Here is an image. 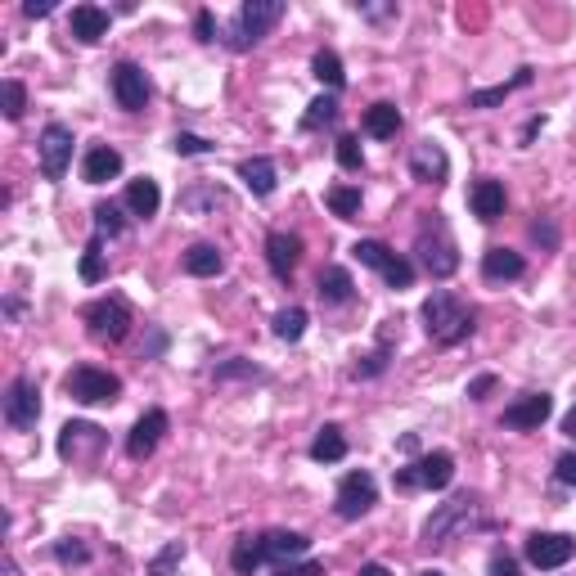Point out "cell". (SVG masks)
Listing matches in <instances>:
<instances>
[{"label":"cell","instance_id":"1","mask_svg":"<svg viewBox=\"0 0 576 576\" xmlns=\"http://www.w3.org/2000/svg\"><path fill=\"white\" fill-rule=\"evenodd\" d=\"M423 329H428V338L437 342V347H455V342H464L468 333L477 329V311L459 302L455 293L437 288V293L423 302Z\"/></svg>","mask_w":576,"mask_h":576},{"label":"cell","instance_id":"2","mask_svg":"<svg viewBox=\"0 0 576 576\" xmlns=\"http://www.w3.org/2000/svg\"><path fill=\"white\" fill-rule=\"evenodd\" d=\"M414 252H419V266L428 270L432 279H450L459 270V248L450 225L441 221L437 212H428L419 221V234H414Z\"/></svg>","mask_w":576,"mask_h":576},{"label":"cell","instance_id":"3","mask_svg":"<svg viewBox=\"0 0 576 576\" xmlns=\"http://www.w3.org/2000/svg\"><path fill=\"white\" fill-rule=\"evenodd\" d=\"M81 324H86V333L95 342H122L126 333H131L135 315H131V302L117 293L108 297H95V302L81 306Z\"/></svg>","mask_w":576,"mask_h":576},{"label":"cell","instance_id":"4","mask_svg":"<svg viewBox=\"0 0 576 576\" xmlns=\"http://www.w3.org/2000/svg\"><path fill=\"white\" fill-rule=\"evenodd\" d=\"M279 18H284V0H248V5H239V14H234L225 45H230V50H252L261 36H270V27H275Z\"/></svg>","mask_w":576,"mask_h":576},{"label":"cell","instance_id":"5","mask_svg":"<svg viewBox=\"0 0 576 576\" xmlns=\"http://www.w3.org/2000/svg\"><path fill=\"white\" fill-rule=\"evenodd\" d=\"M477 509H482V500L477 495H455V500H446L437 513H432L428 522H423V531H419V540L428 549H441V545H450V536H459L464 527H473V518H477Z\"/></svg>","mask_w":576,"mask_h":576},{"label":"cell","instance_id":"6","mask_svg":"<svg viewBox=\"0 0 576 576\" xmlns=\"http://www.w3.org/2000/svg\"><path fill=\"white\" fill-rule=\"evenodd\" d=\"M450 482H455V455L450 450H432V455L396 468V491H446Z\"/></svg>","mask_w":576,"mask_h":576},{"label":"cell","instance_id":"7","mask_svg":"<svg viewBox=\"0 0 576 576\" xmlns=\"http://www.w3.org/2000/svg\"><path fill=\"white\" fill-rule=\"evenodd\" d=\"M63 387H68V396L81 405H113L117 396H122V378L99 369V365H77L68 378H63Z\"/></svg>","mask_w":576,"mask_h":576},{"label":"cell","instance_id":"8","mask_svg":"<svg viewBox=\"0 0 576 576\" xmlns=\"http://www.w3.org/2000/svg\"><path fill=\"white\" fill-rule=\"evenodd\" d=\"M374 504H378V482H374V473L356 468V473H347V477L338 482V495H333V513H338L342 522L365 518Z\"/></svg>","mask_w":576,"mask_h":576},{"label":"cell","instance_id":"9","mask_svg":"<svg viewBox=\"0 0 576 576\" xmlns=\"http://www.w3.org/2000/svg\"><path fill=\"white\" fill-rule=\"evenodd\" d=\"M108 86H113L117 108H126V113H144V108H149V99H153L149 77H144V68H140V63H131V59L113 63V72H108Z\"/></svg>","mask_w":576,"mask_h":576},{"label":"cell","instance_id":"10","mask_svg":"<svg viewBox=\"0 0 576 576\" xmlns=\"http://www.w3.org/2000/svg\"><path fill=\"white\" fill-rule=\"evenodd\" d=\"M36 419H41V387H36L32 374H18L5 387V423L18 432H32Z\"/></svg>","mask_w":576,"mask_h":576},{"label":"cell","instance_id":"11","mask_svg":"<svg viewBox=\"0 0 576 576\" xmlns=\"http://www.w3.org/2000/svg\"><path fill=\"white\" fill-rule=\"evenodd\" d=\"M522 554L540 572H558V567H567L576 558V536H567V531H536V536H527Z\"/></svg>","mask_w":576,"mask_h":576},{"label":"cell","instance_id":"12","mask_svg":"<svg viewBox=\"0 0 576 576\" xmlns=\"http://www.w3.org/2000/svg\"><path fill=\"white\" fill-rule=\"evenodd\" d=\"M104 428L99 423H86V419H72L63 423L59 432V459H68V464H86V459H95L99 450H104Z\"/></svg>","mask_w":576,"mask_h":576},{"label":"cell","instance_id":"13","mask_svg":"<svg viewBox=\"0 0 576 576\" xmlns=\"http://www.w3.org/2000/svg\"><path fill=\"white\" fill-rule=\"evenodd\" d=\"M72 131L63 122H50L41 131V140H36V153H41V176L45 180H63V171H68L72 162Z\"/></svg>","mask_w":576,"mask_h":576},{"label":"cell","instance_id":"14","mask_svg":"<svg viewBox=\"0 0 576 576\" xmlns=\"http://www.w3.org/2000/svg\"><path fill=\"white\" fill-rule=\"evenodd\" d=\"M549 414H554V396H549V392H522L513 405H504L500 423H504V428L531 432V428H540Z\"/></svg>","mask_w":576,"mask_h":576},{"label":"cell","instance_id":"15","mask_svg":"<svg viewBox=\"0 0 576 576\" xmlns=\"http://www.w3.org/2000/svg\"><path fill=\"white\" fill-rule=\"evenodd\" d=\"M410 176L419 180V185H446V176H450L446 149H441L437 140H419L410 149Z\"/></svg>","mask_w":576,"mask_h":576},{"label":"cell","instance_id":"16","mask_svg":"<svg viewBox=\"0 0 576 576\" xmlns=\"http://www.w3.org/2000/svg\"><path fill=\"white\" fill-rule=\"evenodd\" d=\"M171 428V419H167V410H144L140 419H135V428L126 432V455L131 459H149L153 450H158V441H162V432Z\"/></svg>","mask_w":576,"mask_h":576},{"label":"cell","instance_id":"17","mask_svg":"<svg viewBox=\"0 0 576 576\" xmlns=\"http://www.w3.org/2000/svg\"><path fill=\"white\" fill-rule=\"evenodd\" d=\"M306 549H311V536H302V531H284V527L261 531V554H266V563H275V567L297 563Z\"/></svg>","mask_w":576,"mask_h":576},{"label":"cell","instance_id":"18","mask_svg":"<svg viewBox=\"0 0 576 576\" xmlns=\"http://www.w3.org/2000/svg\"><path fill=\"white\" fill-rule=\"evenodd\" d=\"M504 203H509V194H504V180H495V176L473 180V189H468V207H473V216H477V221H486V225L500 221Z\"/></svg>","mask_w":576,"mask_h":576},{"label":"cell","instance_id":"19","mask_svg":"<svg viewBox=\"0 0 576 576\" xmlns=\"http://www.w3.org/2000/svg\"><path fill=\"white\" fill-rule=\"evenodd\" d=\"M266 261L275 270V279H293L297 261H302V239L288 230H270L266 234Z\"/></svg>","mask_w":576,"mask_h":576},{"label":"cell","instance_id":"20","mask_svg":"<svg viewBox=\"0 0 576 576\" xmlns=\"http://www.w3.org/2000/svg\"><path fill=\"white\" fill-rule=\"evenodd\" d=\"M522 275H527L522 252H513V248H486L482 252V279H491V284H509V279H522Z\"/></svg>","mask_w":576,"mask_h":576},{"label":"cell","instance_id":"21","mask_svg":"<svg viewBox=\"0 0 576 576\" xmlns=\"http://www.w3.org/2000/svg\"><path fill=\"white\" fill-rule=\"evenodd\" d=\"M117 176H122V153L113 144H95L86 153V162H81V180L86 185H104V180H117Z\"/></svg>","mask_w":576,"mask_h":576},{"label":"cell","instance_id":"22","mask_svg":"<svg viewBox=\"0 0 576 576\" xmlns=\"http://www.w3.org/2000/svg\"><path fill=\"white\" fill-rule=\"evenodd\" d=\"M212 207H230V194L221 185H212V180H198V185H189L180 194V212L185 216H207Z\"/></svg>","mask_w":576,"mask_h":576},{"label":"cell","instance_id":"23","mask_svg":"<svg viewBox=\"0 0 576 576\" xmlns=\"http://www.w3.org/2000/svg\"><path fill=\"white\" fill-rule=\"evenodd\" d=\"M108 23H113V14L99 5H72V36H77L81 45H95L99 36H108Z\"/></svg>","mask_w":576,"mask_h":576},{"label":"cell","instance_id":"24","mask_svg":"<svg viewBox=\"0 0 576 576\" xmlns=\"http://www.w3.org/2000/svg\"><path fill=\"white\" fill-rule=\"evenodd\" d=\"M239 180H243V185H248L257 198H270V194H275V185H279V167L257 153V158H243V162H239Z\"/></svg>","mask_w":576,"mask_h":576},{"label":"cell","instance_id":"25","mask_svg":"<svg viewBox=\"0 0 576 576\" xmlns=\"http://www.w3.org/2000/svg\"><path fill=\"white\" fill-rule=\"evenodd\" d=\"M531 77H536V72H531V68H518L509 81H500V86L468 90V108H495V104H504V99H509L513 90H527V86H531Z\"/></svg>","mask_w":576,"mask_h":576},{"label":"cell","instance_id":"26","mask_svg":"<svg viewBox=\"0 0 576 576\" xmlns=\"http://www.w3.org/2000/svg\"><path fill=\"white\" fill-rule=\"evenodd\" d=\"M315 293H320L324 306H342L351 302V293H356V284H351L347 266H324L320 279H315Z\"/></svg>","mask_w":576,"mask_h":576},{"label":"cell","instance_id":"27","mask_svg":"<svg viewBox=\"0 0 576 576\" xmlns=\"http://www.w3.org/2000/svg\"><path fill=\"white\" fill-rule=\"evenodd\" d=\"M126 207H131V216H140V221L158 216V207H162V189H158V180H149V176L131 180V185H126Z\"/></svg>","mask_w":576,"mask_h":576},{"label":"cell","instance_id":"28","mask_svg":"<svg viewBox=\"0 0 576 576\" xmlns=\"http://www.w3.org/2000/svg\"><path fill=\"white\" fill-rule=\"evenodd\" d=\"M180 266H185V275H194V279H212L225 270V257L216 243H194V248H185V261H180Z\"/></svg>","mask_w":576,"mask_h":576},{"label":"cell","instance_id":"29","mask_svg":"<svg viewBox=\"0 0 576 576\" xmlns=\"http://www.w3.org/2000/svg\"><path fill=\"white\" fill-rule=\"evenodd\" d=\"M396 131H401V108L396 104H369L365 108V135H374V140H396Z\"/></svg>","mask_w":576,"mask_h":576},{"label":"cell","instance_id":"30","mask_svg":"<svg viewBox=\"0 0 576 576\" xmlns=\"http://www.w3.org/2000/svg\"><path fill=\"white\" fill-rule=\"evenodd\" d=\"M311 459H315V464H338V459H347V437H342L338 423H324V428L315 432Z\"/></svg>","mask_w":576,"mask_h":576},{"label":"cell","instance_id":"31","mask_svg":"<svg viewBox=\"0 0 576 576\" xmlns=\"http://www.w3.org/2000/svg\"><path fill=\"white\" fill-rule=\"evenodd\" d=\"M261 563H266V554H261V536H239L230 549V567L239 576H257Z\"/></svg>","mask_w":576,"mask_h":576},{"label":"cell","instance_id":"32","mask_svg":"<svg viewBox=\"0 0 576 576\" xmlns=\"http://www.w3.org/2000/svg\"><path fill=\"white\" fill-rule=\"evenodd\" d=\"M311 72L320 77V86H329V95H338V90L347 86V72H342V59H338L333 50H315Z\"/></svg>","mask_w":576,"mask_h":576},{"label":"cell","instance_id":"33","mask_svg":"<svg viewBox=\"0 0 576 576\" xmlns=\"http://www.w3.org/2000/svg\"><path fill=\"white\" fill-rule=\"evenodd\" d=\"M324 203H329V212L338 216V221H356L360 216V189L356 185H333L329 194H324Z\"/></svg>","mask_w":576,"mask_h":576},{"label":"cell","instance_id":"34","mask_svg":"<svg viewBox=\"0 0 576 576\" xmlns=\"http://www.w3.org/2000/svg\"><path fill=\"white\" fill-rule=\"evenodd\" d=\"M333 122H338V95H320L306 104L302 131H320V126H333Z\"/></svg>","mask_w":576,"mask_h":576},{"label":"cell","instance_id":"35","mask_svg":"<svg viewBox=\"0 0 576 576\" xmlns=\"http://www.w3.org/2000/svg\"><path fill=\"white\" fill-rule=\"evenodd\" d=\"M351 252H356V261H360V266L378 270V275H383V270L392 266L396 257H401V252H392V248H387V243H378V239H360Z\"/></svg>","mask_w":576,"mask_h":576},{"label":"cell","instance_id":"36","mask_svg":"<svg viewBox=\"0 0 576 576\" xmlns=\"http://www.w3.org/2000/svg\"><path fill=\"white\" fill-rule=\"evenodd\" d=\"M180 563H185V540H167V545L149 558V576H176Z\"/></svg>","mask_w":576,"mask_h":576},{"label":"cell","instance_id":"37","mask_svg":"<svg viewBox=\"0 0 576 576\" xmlns=\"http://www.w3.org/2000/svg\"><path fill=\"white\" fill-rule=\"evenodd\" d=\"M95 239H117V234L126 230V221H122V207L117 203H95Z\"/></svg>","mask_w":576,"mask_h":576},{"label":"cell","instance_id":"38","mask_svg":"<svg viewBox=\"0 0 576 576\" xmlns=\"http://www.w3.org/2000/svg\"><path fill=\"white\" fill-rule=\"evenodd\" d=\"M306 333V311L302 306H284V311L275 315V338L279 342H297Z\"/></svg>","mask_w":576,"mask_h":576},{"label":"cell","instance_id":"39","mask_svg":"<svg viewBox=\"0 0 576 576\" xmlns=\"http://www.w3.org/2000/svg\"><path fill=\"white\" fill-rule=\"evenodd\" d=\"M81 279H86V284L104 279V239H95V234H90L86 252H81Z\"/></svg>","mask_w":576,"mask_h":576},{"label":"cell","instance_id":"40","mask_svg":"<svg viewBox=\"0 0 576 576\" xmlns=\"http://www.w3.org/2000/svg\"><path fill=\"white\" fill-rule=\"evenodd\" d=\"M212 378H216V383H230V378H243V383H252V378H266V374H261L252 360H239V356H234V360H225V365H216Z\"/></svg>","mask_w":576,"mask_h":576},{"label":"cell","instance_id":"41","mask_svg":"<svg viewBox=\"0 0 576 576\" xmlns=\"http://www.w3.org/2000/svg\"><path fill=\"white\" fill-rule=\"evenodd\" d=\"M0 95H5V117H9V122H18V117H23V108H27V90H23V81H18V77H5Z\"/></svg>","mask_w":576,"mask_h":576},{"label":"cell","instance_id":"42","mask_svg":"<svg viewBox=\"0 0 576 576\" xmlns=\"http://www.w3.org/2000/svg\"><path fill=\"white\" fill-rule=\"evenodd\" d=\"M54 558H59L63 567H72V563H90V549H86V540H77V536H63L59 545H54Z\"/></svg>","mask_w":576,"mask_h":576},{"label":"cell","instance_id":"43","mask_svg":"<svg viewBox=\"0 0 576 576\" xmlns=\"http://www.w3.org/2000/svg\"><path fill=\"white\" fill-rule=\"evenodd\" d=\"M338 162H342V171H360L365 167V153H360V140L356 135H338Z\"/></svg>","mask_w":576,"mask_h":576},{"label":"cell","instance_id":"44","mask_svg":"<svg viewBox=\"0 0 576 576\" xmlns=\"http://www.w3.org/2000/svg\"><path fill=\"white\" fill-rule=\"evenodd\" d=\"M383 369H387V333H383V342H378V351H369V356L360 360L351 374H356V378H378Z\"/></svg>","mask_w":576,"mask_h":576},{"label":"cell","instance_id":"45","mask_svg":"<svg viewBox=\"0 0 576 576\" xmlns=\"http://www.w3.org/2000/svg\"><path fill=\"white\" fill-rule=\"evenodd\" d=\"M171 149L185 153V158H198V153H212V140H203V135H194V131H176Z\"/></svg>","mask_w":576,"mask_h":576},{"label":"cell","instance_id":"46","mask_svg":"<svg viewBox=\"0 0 576 576\" xmlns=\"http://www.w3.org/2000/svg\"><path fill=\"white\" fill-rule=\"evenodd\" d=\"M383 279H387V288H410V284H414V266H410L405 257H396L392 266L383 270Z\"/></svg>","mask_w":576,"mask_h":576},{"label":"cell","instance_id":"47","mask_svg":"<svg viewBox=\"0 0 576 576\" xmlns=\"http://www.w3.org/2000/svg\"><path fill=\"white\" fill-rule=\"evenodd\" d=\"M531 239L545 243V248H558V225L549 216H540V221H531Z\"/></svg>","mask_w":576,"mask_h":576},{"label":"cell","instance_id":"48","mask_svg":"<svg viewBox=\"0 0 576 576\" xmlns=\"http://www.w3.org/2000/svg\"><path fill=\"white\" fill-rule=\"evenodd\" d=\"M194 32H198V41H203V45L216 41V14H212V9H198V14H194Z\"/></svg>","mask_w":576,"mask_h":576},{"label":"cell","instance_id":"49","mask_svg":"<svg viewBox=\"0 0 576 576\" xmlns=\"http://www.w3.org/2000/svg\"><path fill=\"white\" fill-rule=\"evenodd\" d=\"M491 576H522L518 558L504 554V549H495V554H491Z\"/></svg>","mask_w":576,"mask_h":576},{"label":"cell","instance_id":"50","mask_svg":"<svg viewBox=\"0 0 576 576\" xmlns=\"http://www.w3.org/2000/svg\"><path fill=\"white\" fill-rule=\"evenodd\" d=\"M554 477H558L563 486H576V450H563V455H558Z\"/></svg>","mask_w":576,"mask_h":576},{"label":"cell","instance_id":"51","mask_svg":"<svg viewBox=\"0 0 576 576\" xmlns=\"http://www.w3.org/2000/svg\"><path fill=\"white\" fill-rule=\"evenodd\" d=\"M270 576H324V563H311V558H306V563H284Z\"/></svg>","mask_w":576,"mask_h":576},{"label":"cell","instance_id":"52","mask_svg":"<svg viewBox=\"0 0 576 576\" xmlns=\"http://www.w3.org/2000/svg\"><path fill=\"white\" fill-rule=\"evenodd\" d=\"M360 14L365 18H374V23H383V18H396L401 14V9H396V0H387V5H356Z\"/></svg>","mask_w":576,"mask_h":576},{"label":"cell","instance_id":"53","mask_svg":"<svg viewBox=\"0 0 576 576\" xmlns=\"http://www.w3.org/2000/svg\"><path fill=\"white\" fill-rule=\"evenodd\" d=\"M495 387V374H477L473 383H468V396H473V401H486V392H491Z\"/></svg>","mask_w":576,"mask_h":576},{"label":"cell","instance_id":"54","mask_svg":"<svg viewBox=\"0 0 576 576\" xmlns=\"http://www.w3.org/2000/svg\"><path fill=\"white\" fill-rule=\"evenodd\" d=\"M50 9H54L50 0H41V5H36V0H27V5H23V14H27V18H45V14H50Z\"/></svg>","mask_w":576,"mask_h":576},{"label":"cell","instance_id":"55","mask_svg":"<svg viewBox=\"0 0 576 576\" xmlns=\"http://www.w3.org/2000/svg\"><path fill=\"white\" fill-rule=\"evenodd\" d=\"M540 126H545V117H531V122H527V126H522V144H527V140H531V135H536V131H540Z\"/></svg>","mask_w":576,"mask_h":576},{"label":"cell","instance_id":"56","mask_svg":"<svg viewBox=\"0 0 576 576\" xmlns=\"http://www.w3.org/2000/svg\"><path fill=\"white\" fill-rule=\"evenodd\" d=\"M563 432H567V437H572V441H576V405H572V410H567V414H563Z\"/></svg>","mask_w":576,"mask_h":576},{"label":"cell","instance_id":"57","mask_svg":"<svg viewBox=\"0 0 576 576\" xmlns=\"http://www.w3.org/2000/svg\"><path fill=\"white\" fill-rule=\"evenodd\" d=\"M360 576H392V572H387L383 563H365V567H360Z\"/></svg>","mask_w":576,"mask_h":576},{"label":"cell","instance_id":"58","mask_svg":"<svg viewBox=\"0 0 576 576\" xmlns=\"http://www.w3.org/2000/svg\"><path fill=\"white\" fill-rule=\"evenodd\" d=\"M419 576H446V572H437V567H423V572Z\"/></svg>","mask_w":576,"mask_h":576}]
</instances>
